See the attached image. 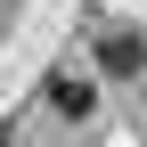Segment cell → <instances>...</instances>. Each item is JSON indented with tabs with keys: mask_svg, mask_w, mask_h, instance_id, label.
I'll return each mask as SVG.
<instances>
[{
	"mask_svg": "<svg viewBox=\"0 0 147 147\" xmlns=\"http://www.w3.org/2000/svg\"><path fill=\"white\" fill-rule=\"evenodd\" d=\"M98 65H106V74H139V65H147L139 33H98Z\"/></svg>",
	"mask_w": 147,
	"mask_h": 147,
	"instance_id": "cell-1",
	"label": "cell"
},
{
	"mask_svg": "<svg viewBox=\"0 0 147 147\" xmlns=\"http://www.w3.org/2000/svg\"><path fill=\"white\" fill-rule=\"evenodd\" d=\"M49 106H57V115H90V82L57 74V82H49Z\"/></svg>",
	"mask_w": 147,
	"mask_h": 147,
	"instance_id": "cell-2",
	"label": "cell"
},
{
	"mask_svg": "<svg viewBox=\"0 0 147 147\" xmlns=\"http://www.w3.org/2000/svg\"><path fill=\"white\" fill-rule=\"evenodd\" d=\"M0 147H8V131H0Z\"/></svg>",
	"mask_w": 147,
	"mask_h": 147,
	"instance_id": "cell-3",
	"label": "cell"
}]
</instances>
